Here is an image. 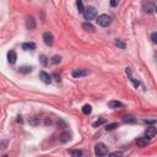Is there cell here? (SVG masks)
<instances>
[{"mask_svg": "<svg viewBox=\"0 0 157 157\" xmlns=\"http://www.w3.org/2000/svg\"><path fill=\"white\" fill-rule=\"evenodd\" d=\"M26 27L28 30H33L36 27V21H35V18H33L32 16L27 17V20H26Z\"/></svg>", "mask_w": 157, "mask_h": 157, "instance_id": "8fae6325", "label": "cell"}, {"mask_svg": "<svg viewBox=\"0 0 157 157\" xmlns=\"http://www.w3.org/2000/svg\"><path fill=\"white\" fill-rule=\"evenodd\" d=\"M82 15H84L85 18L87 20V22H90L91 20L96 18V16H97V10L94 9L93 6H87V8H85Z\"/></svg>", "mask_w": 157, "mask_h": 157, "instance_id": "6da1fadb", "label": "cell"}, {"mask_svg": "<svg viewBox=\"0 0 157 157\" xmlns=\"http://www.w3.org/2000/svg\"><path fill=\"white\" fill-rule=\"evenodd\" d=\"M156 133H157V130H156L155 126H148L146 129V131H145V138H147L148 140H151L156 136Z\"/></svg>", "mask_w": 157, "mask_h": 157, "instance_id": "52a82bcc", "label": "cell"}, {"mask_svg": "<svg viewBox=\"0 0 157 157\" xmlns=\"http://www.w3.org/2000/svg\"><path fill=\"white\" fill-rule=\"evenodd\" d=\"M151 39H152L153 43L157 42V32H153V33H152V35H151Z\"/></svg>", "mask_w": 157, "mask_h": 157, "instance_id": "83f0119b", "label": "cell"}, {"mask_svg": "<svg viewBox=\"0 0 157 157\" xmlns=\"http://www.w3.org/2000/svg\"><path fill=\"white\" fill-rule=\"evenodd\" d=\"M123 120H124L125 123H130V124H133V123L136 121V118L134 117V115H125V117L123 118Z\"/></svg>", "mask_w": 157, "mask_h": 157, "instance_id": "e0dca14e", "label": "cell"}, {"mask_svg": "<svg viewBox=\"0 0 157 157\" xmlns=\"http://www.w3.org/2000/svg\"><path fill=\"white\" fill-rule=\"evenodd\" d=\"M104 121H106V120H104L103 118H101V119H98L97 121H94V123H93V126H99V125H102V124H103Z\"/></svg>", "mask_w": 157, "mask_h": 157, "instance_id": "4316f807", "label": "cell"}, {"mask_svg": "<svg viewBox=\"0 0 157 157\" xmlns=\"http://www.w3.org/2000/svg\"><path fill=\"white\" fill-rule=\"evenodd\" d=\"M16 59H17V54L15 50H10L8 53V60L10 64H15L16 63Z\"/></svg>", "mask_w": 157, "mask_h": 157, "instance_id": "30bf717a", "label": "cell"}, {"mask_svg": "<svg viewBox=\"0 0 157 157\" xmlns=\"http://www.w3.org/2000/svg\"><path fill=\"white\" fill-rule=\"evenodd\" d=\"M142 9H144V11L147 12V13H152V12L156 11V4L152 3V1L144 3V4H142Z\"/></svg>", "mask_w": 157, "mask_h": 157, "instance_id": "277c9868", "label": "cell"}, {"mask_svg": "<svg viewBox=\"0 0 157 157\" xmlns=\"http://www.w3.org/2000/svg\"><path fill=\"white\" fill-rule=\"evenodd\" d=\"M76 6H77V10H79V12H80V13H84V10H85V8H84V4H82V1H81V0H79V1H76Z\"/></svg>", "mask_w": 157, "mask_h": 157, "instance_id": "d6986e66", "label": "cell"}, {"mask_svg": "<svg viewBox=\"0 0 157 157\" xmlns=\"http://www.w3.org/2000/svg\"><path fill=\"white\" fill-rule=\"evenodd\" d=\"M39 79L42 80L44 84H50L52 82V76L49 74H47L45 71H40L39 72Z\"/></svg>", "mask_w": 157, "mask_h": 157, "instance_id": "ba28073f", "label": "cell"}, {"mask_svg": "<svg viewBox=\"0 0 157 157\" xmlns=\"http://www.w3.org/2000/svg\"><path fill=\"white\" fill-rule=\"evenodd\" d=\"M115 128H118V123H112V124H108L106 126V130L107 131H111V130H114Z\"/></svg>", "mask_w": 157, "mask_h": 157, "instance_id": "ffe728a7", "label": "cell"}, {"mask_svg": "<svg viewBox=\"0 0 157 157\" xmlns=\"http://www.w3.org/2000/svg\"><path fill=\"white\" fill-rule=\"evenodd\" d=\"M3 157H8V156H3Z\"/></svg>", "mask_w": 157, "mask_h": 157, "instance_id": "4dcf8cb0", "label": "cell"}, {"mask_svg": "<svg viewBox=\"0 0 157 157\" xmlns=\"http://www.w3.org/2000/svg\"><path fill=\"white\" fill-rule=\"evenodd\" d=\"M82 28H84L86 32H94V26H93L91 22H85V23H82Z\"/></svg>", "mask_w": 157, "mask_h": 157, "instance_id": "9a60e30c", "label": "cell"}, {"mask_svg": "<svg viewBox=\"0 0 157 157\" xmlns=\"http://www.w3.org/2000/svg\"><path fill=\"white\" fill-rule=\"evenodd\" d=\"M70 139V135H69V133H64V134H61V142H66L67 140Z\"/></svg>", "mask_w": 157, "mask_h": 157, "instance_id": "7402d4cb", "label": "cell"}, {"mask_svg": "<svg viewBox=\"0 0 157 157\" xmlns=\"http://www.w3.org/2000/svg\"><path fill=\"white\" fill-rule=\"evenodd\" d=\"M94 153H96L97 157H103L108 153V147L103 142H98V144L94 146Z\"/></svg>", "mask_w": 157, "mask_h": 157, "instance_id": "3957f363", "label": "cell"}, {"mask_svg": "<svg viewBox=\"0 0 157 157\" xmlns=\"http://www.w3.org/2000/svg\"><path fill=\"white\" fill-rule=\"evenodd\" d=\"M125 72H126V75H128V76H129V80H130L131 81V82L134 84V86L135 87H138L139 85H140V82H139V81H136L134 77H133V75H131V70H130V67H126V69H125Z\"/></svg>", "mask_w": 157, "mask_h": 157, "instance_id": "7c38bea8", "label": "cell"}, {"mask_svg": "<svg viewBox=\"0 0 157 157\" xmlns=\"http://www.w3.org/2000/svg\"><path fill=\"white\" fill-rule=\"evenodd\" d=\"M90 74L88 72V70L86 69H76L72 71V77H84V76H87V75Z\"/></svg>", "mask_w": 157, "mask_h": 157, "instance_id": "8992f818", "label": "cell"}, {"mask_svg": "<svg viewBox=\"0 0 157 157\" xmlns=\"http://www.w3.org/2000/svg\"><path fill=\"white\" fill-rule=\"evenodd\" d=\"M150 144V140L147 138H139L136 139V145H138L139 147H145Z\"/></svg>", "mask_w": 157, "mask_h": 157, "instance_id": "9c48e42d", "label": "cell"}, {"mask_svg": "<svg viewBox=\"0 0 157 157\" xmlns=\"http://www.w3.org/2000/svg\"><path fill=\"white\" fill-rule=\"evenodd\" d=\"M18 71H20V74H28L32 71V67L31 66H21V67H18Z\"/></svg>", "mask_w": 157, "mask_h": 157, "instance_id": "2e32d148", "label": "cell"}, {"mask_svg": "<svg viewBox=\"0 0 157 157\" xmlns=\"http://www.w3.org/2000/svg\"><path fill=\"white\" fill-rule=\"evenodd\" d=\"M70 153H71V157H82V151H80V150H74Z\"/></svg>", "mask_w": 157, "mask_h": 157, "instance_id": "44dd1931", "label": "cell"}, {"mask_svg": "<svg viewBox=\"0 0 157 157\" xmlns=\"http://www.w3.org/2000/svg\"><path fill=\"white\" fill-rule=\"evenodd\" d=\"M145 123H147V124H155L156 120H155V119H153V120H145Z\"/></svg>", "mask_w": 157, "mask_h": 157, "instance_id": "f1b7e54d", "label": "cell"}, {"mask_svg": "<svg viewBox=\"0 0 157 157\" xmlns=\"http://www.w3.org/2000/svg\"><path fill=\"white\" fill-rule=\"evenodd\" d=\"M96 21L102 27H108L109 25H111V22H112V17L109 15H107V13H102V15H99L97 17Z\"/></svg>", "mask_w": 157, "mask_h": 157, "instance_id": "7a4b0ae2", "label": "cell"}, {"mask_svg": "<svg viewBox=\"0 0 157 157\" xmlns=\"http://www.w3.org/2000/svg\"><path fill=\"white\" fill-rule=\"evenodd\" d=\"M43 40L48 47H52L53 43H54V37H53V35L50 32H45L43 35Z\"/></svg>", "mask_w": 157, "mask_h": 157, "instance_id": "5b68a950", "label": "cell"}, {"mask_svg": "<svg viewBox=\"0 0 157 157\" xmlns=\"http://www.w3.org/2000/svg\"><path fill=\"white\" fill-rule=\"evenodd\" d=\"M108 157H123V152L121 151H114L112 153H109Z\"/></svg>", "mask_w": 157, "mask_h": 157, "instance_id": "603a6c76", "label": "cell"}, {"mask_svg": "<svg viewBox=\"0 0 157 157\" xmlns=\"http://www.w3.org/2000/svg\"><path fill=\"white\" fill-rule=\"evenodd\" d=\"M115 44H117L119 48H121V49H125V43L123 42V40H120V39H117L115 40Z\"/></svg>", "mask_w": 157, "mask_h": 157, "instance_id": "d4e9b609", "label": "cell"}, {"mask_svg": "<svg viewBox=\"0 0 157 157\" xmlns=\"http://www.w3.org/2000/svg\"><path fill=\"white\" fill-rule=\"evenodd\" d=\"M108 107L109 108H121L123 107V103L119 101H111V102H108Z\"/></svg>", "mask_w": 157, "mask_h": 157, "instance_id": "5bb4252c", "label": "cell"}, {"mask_svg": "<svg viewBox=\"0 0 157 157\" xmlns=\"http://www.w3.org/2000/svg\"><path fill=\"white\" fill-rule=\"evenodd\" d=\"M39 60H40V63H42L43 66H47V64H48V60H47V57L45 55H40L39 57Z\"/></svg>", "mask_w": 157, "mask_h": 157, "instance_id": "484cf974", "label": "cell"}, {"mask_svg": "<svg viewBox=\"0 0 157 157\" xmlns=\"http://www.w3.org/2000/svg\"><path fill=\"white\" fill-rule=\"evenodd\" d=\"M22 49L23 50H35L36 49V44L33 42H26L22 44Z\"/></svg>", "mask_w": 157, "mask_h": 157, "instance_id": "4fadbf2b", "label": "cell"}, {"mask_svg": "<svg viewBox=\"0 0 157 157\" xmlns=\"http://www.w3.org/2000/svg\"><path fill=\"white\" fill-rule=\"evenodd\" d=\"M91 112H92V107L90 106V104H85L84 107H82V113L84 114H91Z\"/></svg>", "mask_w": 157, "mask_h": 157, "instance_id": "ac0fdd59", "label": "cell"}, {"mask_svg": "<svg viewBox=\"0 0 157 157\" xmlns=\"http://www.w3.org/2000/svg\"><path fill=\"white\" fill-rule=\"evenodd\" d=\"M60 61H61V57H59V55H54L53 58H52V63L53 64H59L60 63Z\"/></svg>", "mask_w": 157, "mask_h": 157, "instance_id": "cb8c5ba5", "label": "cell"}, {"mask_svg": "<svg viewBox=\"0 0 157 157\" xmlns=\"http://www.w3.org/2000/svg\"><path fill=\"white\" fill-rule=\"evenodd\" d=\"M111 5L112 6H117L118 5V1H117V0H113V1H111Z\"/></svg>", "mask_w": 157, "mask_h": 157, "instance_id": "f546056e", "label": "cell"}]
</instances>
